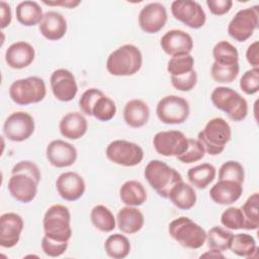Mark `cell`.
Instances as JSON below:
<instances>
[{"label": "cell", "mask_w": 259, "mask_h": 259, "mask_svg": "<svg viewBox=\"0 0 259 259\" xmlns=\"http://www.w3.org/2000/svg\"><path fill=\"white\" fill-rule=\"evenodd\" d=\"M46 156L51 165L56 168L72 166L77 160L76 148L63 140H54L47 146Z\"/></svg>", "instance_id": "obj_18"}, {"label": "cell", "mask_w": 259, "mask_h": 259, "mask_svg": "<svg viewBox=\"0 0 259 259\" xmlns=\"http://www.w3.org/2000/svg\"><path fill=\"white\" fill-rule=\"evenodd\" d=\"M50 85L55 98L62 102L73 100L78 92L75 76L67 69L55 70L51 75Z\"/></svg>", "instance_id": "obj_15"}, {"label": "cell", "mask_w": 259, "mask_h": 259, "mask_svg": "<svg viewBox=\"0 0 259 259\" xmlns=\"http://www.w3.org/2000/svg\"><path fill=\"white\" fill-rule=\"evenodd\" d=\"M234 234L219 226L212 227L206 233V243L209 249L224 252L230 249Z\"/></svg>", "instance_id": "obj_34"}, {"label": "cell", "mask_w": 259, "mask_h": 259, "mask_svg": "<svg viewBox=\"0 0 259 259\" xmlns=\"http://www.w3.org/2000/svg\"><path fill=\"white\" fill-rule=\"evenodd\" d=\"M205 3L210 13L217 16L227 14L233 6L232 0H206Z\"/></svg>", "instance_id": "obj_47"}, {"label": "cell", "mask_w": 259, "mask_h": 259, "mask_svg": "<svg viewBox=\"0 0 259 259\" xmlns=\"http://www.w3.org/2000/svg\"><path fill=\"white\" fill-rule=\"evenodd\" d=\"M35 123L33 117L24 111L11 113L4 121L3 132L6 138L12 142H23L34 133Z\"/></svg>", "instance_id": "obj_13"}, {"label": "cell", "mask_w": 259, "mask_h": 259, "mask_svg": "<svg viewBox=\"0 0 259 259\" xmlns=\"http://www.w3.org/2000/svg\"><path fill=\"white\" fill-rule=\"evenodd\" d=\"M90 220L93 226L100 232L109 233L115 229L116 220L111 210L103 204H97L91 209Z\"/></svg>", "instance_id": "obj_32"}, {"label": "cell", "mask_w": 259, "mask_h": 259, "mask_svg": "<svg viewBox=\"0 0 259 259\" xmlns=\"http://www.w3.org/2000/svg\"><path fill=\"white\" fill-rule=\"evenodd\" d=\"M246 60L252 68H259V42L255 40L246 51Z\"/></svg>", "instance_id": "obj_48"}, {"label": "cell", "mask_w": 259, "mask_h": 259, "mask_svg": "<svg viewBox=\"0 0 259 259\" xmlns=\"http://www.w3.org/2000/svg\"><path fill=\"white\" fill-rule=\"evenodd\" d=\"M103 94L104 93L97 88H89L85 90L79 99V107L81 111L86 115L92 116V108L97 99Z\"/></svg>", "instance_id": "obj_45"}, {"label": "cell", "mask_w": 259, "mask_h": 259, "mask_svg": "<svg viewBox=\"0 0 259 259\" xmlns=\"http://www.w3.org/2000/svg\"><path fill=\"white\" fill-rule=\"evenodd\" d=\"M190 113L188 101L177 95H167L161 98L156 107L159 120L165 124H180L186 121Z\"/></svg>", "instance_id": "obj_9"}, {"label": "cell", "mask_w": 259, "mask_h": 259, "mask_svg": "<svg viewBox=\"0 0 259 259\" xmlns=\"http://www.w3.org/2000/svg\"><path fill=\"white\" fill-rule=\"evenodd\" d=\"M230 250L239 257L252 258L257 255L258 248L255 239L251 235L239 233L233 236Z\"/></svg>", "instance_id": "obj_31"}, {"label": "cell", "mask_w": 259, "mask_h": 259, "mask_svg": "<svg viewBox=\"0 0 259 259\" xmlns=\"http://www.w3.org/2000/svg\"><path fill=\"white\" fill-rule=\"evenodd\" d=\"M194 59L193 57L188 55H181L171 57L167 64V71L170 76H179L186 74L193 70Z\"/></svg>", "instance_id": "obj_40"}, {"label": "cell", "mask_w": 259, "mask_h": 259, "mask_svg": "<svg viewBox=\"0 0 259 259\" xmlns=\"http://www.w3.org/2000/svg\"><path fill=\"white\" fill-rule=\"evenodd\" d=\"M168 198L178 208L188 210L196 203V192L194 188L183 180L176 183L169 192Z\"/></svg>", "instance_id": "obj_27"}, {"label": "cell", "mask_w": 259, "mask_h": 259, "mask_svg": "<svg viewBox=\"0 0 259 259\" xmlns=\"http://www.w3.org/2000/svg\"><path fill=\"white\" fill-rule=\"evenodd\" d=\"M16 19L24 26L39 24L44 18L40 5L36 1H22L16 6Z\"/></svg>", "instance_id": "obj_29"}, {"label": "cell", "mask_w": 259, "mask_h": 259, "mask_svg": "<svg viewBox=\"0 0 259 259\" xmlns=\"http://www.w3.org/2000/svg\"><path fill=\"white\" fill-rule=\"evenodd\" d=\"M142 65L141 51L131 44L117 48L106 60V70L113 76H132L140 71Z\"/></svg>", "instance_id": "obj_2"}, {"label": "cell", "mask_w": 259, "mask_h": 259, "mask_svg": "<svg viewBox=\"0 0 259 259\" xmlns=\"http://www.w3.org/2000/svg\"><path fill=\"white\" fill-rule=\"evenodd\" d=\"M259 23V6L254 5L248 8L239 10L232 18L228 25L229 35L239 41L243 42L250 38Z\"/></svg>", "instance_id": "obj_10"}, {"label": "cell", "mask_w": 259, "mask_h": 259, "mask_svg": "<svg viewBox=\"0 0 259 259\" xmlns=\"http://www.w3.org/2000/svg\"><path fill=\"white\" fill-rule=\"evenodd\" d=\"M120 200L128 206H140L147 200L144 185L137 180H127L119 188Z\"/></svg>", "instance_id": "obj_28"}, {"label": "cell", "mask_w": 259, "mask_h": 259, "mask_svg": "<svg viewBox=\"0 0 259 259\" xmlns=\"http://www.w3.org/2000/svg\"><path fill=\"white\" fill-rule=\"evenodd\" d=\"M240 88L247 95H253L259 90V68L247 70L240 79Z\"/></svg>", "instance_id": "obj_43"}, {"label": "cell", "mask_w": 259, "mask_h": 259, "mask_svg": "<svg viewBox=\"0 0 259 259\" xmlns=\"http://www.w3.org/2000/svg\"><path fill=\"white\" fill-rule=\"evenodd\" d=\"M105 155L109 161L123 167L137 166L144 159L142 147L125 140H115L109 143Z\"/></svg>", "instance_id": "obj_11"}, {"label": "cell", "mask_w": 259, "mask_h": 259, "mask_svg": "<svg viewBox=\"0 0 259 259\" xmlns=\"http://www.w3.org/2000/svg\"><path fill=\"white\" fill-rule=\"evenodd\" d=\"M210 100L215 108L228 114L233 121H241L248 114L247 100L230 87H215L210 94Z\"/></svg>", "instance_id": "obj_7"}, {"label": "cell", "mask_w": 259, "mask_h": 259, "mask_svg": "<svg viewBox=\"0 0 259 259\" xmlns=\"http://www.w3.org/2000/svg\"><path fill=\"white\" fill-rule=\"evenodd\" d=\"M45 236L58 242H69L72 237L71 213L63 204H53L42 219Z\"/></svg>", "instance_id": "obj_5"}, {"label": "cell", "mask_w": 259, "mask_h": 259, "mask_svg": "<svg viewBox=\"0 0 259 259\" xmlns=\"http://www.w3.org/2000/svg\"><path fill=\"white\" fill-rule=\"evenodd\" d=\"M205 155V150L198 140L188 139V147L185 152L176 157L181 163L190 164L201 160Z\"/></svg>", "instance_id": "obj_42"}, {"label": "cell", "mask_w": 259, "mask_h": 259, "mask_svg": "<svg viewBox=\"0 0 259 259\" xmlns=\"http://www.w3.org/2000/svg\"><path fill=\"white\" fill-rule=\"evenodd\" d=\"M160 46L169 56L188 55L193 49V39L189 33L181 29H171L161 37Z\"/></svg>", "instance_id": "obj_17"}, {"label": "cell", "mask_w": 259, "mask_h": 259, "mask_svg": "<svg viewBox=\"0 0 259 259\" xmlns=\"http://www.w3.org/2000/svg\"><path fill=\"white\" fill-rule=\"evenodd\" d=\"M221 223L224 227L230 230H248V225L241 207H228L221 215Z\"/></svg>", "instance_id": "obj_37"}, {"label": "cell", "mask_w": 259, "mask_h": 259, "mask_svg": "<svg viewBox=\"0 0 259 259\" xmlns=\"http://www.w3.org/2000/svg\"><path fill=\"white\" fill-rule=\"evenodd\" d=\"M244 178V167L238 161H227L219 169V180H232L243 184Z\"/></svg>", "instance_id": "obj_41"}, {"label": "cell", "mask_w": 259, "mask_h": 259, "mask_svg": "<svg viewBox=\"0 0 259 259\" xmlns=\"http://www.w3.org/2000/svg\"><path fill=\"white\" fill-rule=\"evenodd\" d=\"M0 14H1V28L4 29L11 23V19H12L10 5L5 1L0 2Z\"/></svg>", "instance_id": "obj_49"}, {"label": "cell", "mask_w": 259, "mask_h": 259, "mask_svg": "<svg viewBox=\"0 0 259 259\" xmlns=\"http://www.w3.org/2000/svg\"><path fill=\"white\" fill-rule=\"evenodd\" d=\"M59 130L64 138L69 140H79L86 134L88 122L81 112L72 111L62 117L59 123Z\"/></svg>", "instance_id": "obj_24"}, {"label": "cell", "mask_w": 259, "mask_h": 259, "mask_svg": "<svg viewBox=\"0 0 259 259\" xmlns=\"http://www.w3.org/2000/svg\"><path fill=\"white\" fill-rule=\"evenodd\" d=\"M231 126L223 117H213L208 120L197 136V140L203 146L205 153L211 156L220 155L231 141Z\"/></svg>", "instance_id": "obj_4"}, {"label": "cell", "mask_w": 259, "mask_h": 259, "mask_svg": "<svg viewBox=\"0 0 259 259\" xmlns=\"http://www.w3.org/2000/svg\"><path fill=\"white\" fill-rule=\"evenodd\" d=\"M171 13L186 26L198 29L205 24L206 15L201 5L191 0H175L171 3Z\"/></svg>", "instance_id": "obj_12"}, {"label": "cell", "mask_w": 259, "mask_h": 259, "mask_svg": "<svg viewBox=\"0 0 259 259\" xmlns=\"http://www.w3.org/2000/svg\"><path fill=\"white\" fill-rule=\"evenodd\" d=\"M56 188L59 195L67 201H76L85 192L86 184L81 175L68 171L60 174L56 180Z\"/></svg>", "instance_id": "obj_19"}, {"label": "cell", "mask_w": 259, "mask_h": 259, "mask_svg": "<svg viewBox=\"0 0 259 259\" xmlns=\"http://www.w3.org/2000/svg\"><path fill=\"white\" fill-rule=\"evenodd\" d=\"M168 232L179 245L188 249H199L206 240L204 229L187 217L173 220L169 224Z\"/></svg>", "instance_id": "obj_6"}, {"label": "cell", "mask_w": 259, "mask_h": 259, "mask_svg": "<svg viewBox=\"0 0 259 259\" xmlns=\"http://www.w3.org/2000/svg\"><path fill=\"white\" fill-rule=\"evenodd\" d=\"M47 95L45 81L37 76H30L14 81L9 87L11 100L18 105L38 103Z\"/></svg>", "instance_id": "obj_8"}, {"label": "cell", "mask_w": 259, "mask_h": 259, "mask_svg": "<svg viewBox=\"0 0 259 259\" xmlns=\"http://www.w3.org/2000/svg\"><path fill=\"white\" fill-rule=\"evenodd\" d=\"M168 18L165 6L160 2L145 5L139 13V25L146 33H157L166 24Z\"/></svg>", "instance_id": "obj_16"}, {"label": "cell", "mask_w": 259, "mask_h": 259, "mask_svg": "<svg viewBox=\"0 0 259 259\" xmlns=\"http://www.w3.org/2000/svg\"><path fill=\"white\" fill-rule=\"evenodd\" d=\"M67 20L60 12L51 10L44 14L38 29L41 35L49 40H59L67 32Z\"/></svg>", "instance_id": "obj_23"}, {"label": "cell", "mask_w": 259, "mask_h": 259, "mask_svg": "<svg viewBox=\"0 0 259 259\" xmlns=\"http://www.w3.org/2000/svg\"><path fill=\"white\" fill-rule=\"evenodd\" d=\"M258 203L259 194L258 192H254L246 199V201L241 207L248 225V230H257L259 227Z\"/></svg>", "instance_id": "obj_39"}, {"label": "cell", "mask_w": 259, "mask_h": 259, "mask_svg": "<svg viewBox=\"0 0 259 259\" xmlns=\"http://www.w3.org/2000/svg\"><path fill=\"white\" fill-rule=\"evenodd\" d=\"M217 169L209 163H202L187 171V178L191 185L198 189L206 188L215 178Z\"/></svg>", "instance_id": "obj_30"}, {"label": "cell", "mask_w": 259, "mask_h": 259, "mask_svg": "<svg viewBox=\"0 0 259 259\" xmlns=\"http://www.w3.org/2000/svg\"><path fill=\"white\" fill-rule=\"evenodd\" d=\"M69 242H58L44 236L41 239V249L49 257H59L65 253Z\"/></svg>", "instance_id": "obj_46"}, {"label": "cell", "mask_w": 259, "mask_h": 259, "mask_svg": "<svg viewBox=\"0 0 259 259\" xmlns=\"http://www.w3.org/2000/svg\"><path fill=\"white\" fill-rule=\"evenodd\" d=\"M200 257H201V258H202V257H214V258H219V257H222V258H224L225 256L222 254V252H221V251H217V250L210 249L209 251H207V252L203 253V254H202Z\"/></svg>", "instance_id": "obj_51"}, {"label": "cell", "mask_w": 259, "mask_h": 259, "mask_svg": "<svg viewBox=\"0 0 259 259\" xmlns=\"http://www.w3.org/2000/svg\"><path fill=\"white\" fill-rule=\"evenodd\" d=\"M214 62L222 65H234L239 63V53L235 46L227 40H221L212 49Z\"/></svg>", "instance_id": "obj_35"}, {"label": "cell", "mask_w": 259, "mask_h": 259, "mask_svg": "<svg viewBox=\"0 0 259 259\" xmlns=\"http://www.w3.org/2000/svg\"><path fill=\"white\" fill-rule=\"evenodd\" d=\"M150 186L163 198H168L172 187L183 180L181 174L161 160H151L144 171Z\"/></svg>", "instance_id": "obj_3"}, {"label": "cell", "mask_w": 259, "mask_h": 259, "mask_svg": "<svg viewBox=\"0 0 259 259\" xmlns=\"http://www.w3.org/2000/svg\"><path fill=\"white\" fill-rule=\"evenodd\" d=\"M170 80L172 86L175 89L183 92H188L195 87L197 83V74L196 71L193 69L192 71L183 75L170 76Z\"/></svg>", "instance_id": "obj_44"}, {"label": "cell", "mask_w": 259, "mask_h": 259, "mask_svg": "<svg viewBox=\"0 0 259 259\" xmlns=\"http://www.w3.org/2000/svg\"><path fill=\"white\" fill-rule=\"evenodd\" d=\"M40 170L32 161L24 160L15 164L8 180V191L19 202L32 201L37 193V185L40 181Z\"/></svg>", "instance_id": "obj_1"}, {"label": "cell", "mask_w": 259, "mask_h": 259, "mask_svg": "<svg viewBox=\"0 0 259 259\" xmlns=\"http://www.w3.org/2000/svg\"><path fill=\"white\" fill-rule=\"evenodd\" d=\"M44 4L49 6H63L68 9H72L81 4L80 0H60V1H42Z\"/></svg>", "instance_id": "obj_50"}, {"label": "cell", "mask_w": 259, "mask_h": 259, "mask_svg": "<svg viewBox=\"0 0 259 259\" xmlns=\"http://www.w3.org/2000/svg\"><path fill=\"white\" fill-rule=\"evenodd\" d=\"M239 63L234 65H222L213 62L210 69V75L215 82L228 84L236 80V78L239 75Z\"/></svg>", "instance_id": "obj_36"}, {"label": "cell", "mask_w": 259, "mask_h": 259, "mask_svg": "<svg viewBox=\"0 0 259 259\" xmlns=\"http://www.w3.org/2000/svg\"><path fill=\"white\" fill-rule=\"evenodd\" d=\"M144 214L136 206L126 205L121 207L116 215V224L119 231L127 235L140 232L144 227Z\"/></svg>", "instance_id": "obj_25"}, {"label": "cell", "mask_w": 259, "mask_h": 259, "mask_svg": "<svg viewBox=\"0 0 259 259\" xmlns=\"http://www.w3.org/2000/svg\"><path fill=\"white\" fill-rule=\"evenodd\" d=\"M24 223L15 212H5L0 217V246L13 248L19 242Z\"/></svg>", "instance_id": "obj_20"}, {"label": "cell", "mask_w": 259, "mask_h": 259, "mask_svg": "<svg viewBox=\"0 0 259 259\" xmlns=\"http://www.w3.org/2000/svg\"><path fill=\"white\" fill-rule=\"evenodd\" d=\"M150 118V108L142 99H132L123 108V119L125 123L134 128L144 126Z\"/></svg>", "instance_id": "obj_26"}, {"label": "cell", "mask_w": 259, "mask_h": 259, "mask_svg": "<svg viewBox=\"0 0 259 259\" xmlns=\"http://www.w3.org/2000/svg\"><path fill=\"white\" fill-rule=\"evenodd\" d=\"M35 51L33 47L26 41H16L8 47L5 52V61L12 69H24L34 60Z\"/></svg>", "instance_id": "obj_21"}, {"label": "cell", "mask_w": 259, "mask_h": 259, "mask_svg": "<svg viewBox=\"0 0 259 259\" xmlns=\"http://www.w3.org/2000/svg\"><path fill=\"white\" fill-rule=\"evenodd\" d=\"M116 113V105L114 101L105 94L101 95L92 108V116L100 121L111 120Z\"/></svg>", "instance_id": "obj_38"}, {"label": "cell", "mask_w": 259, "mask_h": 259, "mask_svg": "<svg viewBox=\"0 0 259 259\" xmlns=\"http://www.w3.org/2000/svg\"><path fill=\"white\" fill-rule=\"evenodd\" d=\"M243 193V184L232 180H219L209 190L213 202L230 205L236 202Z\"/></svg>", "instance_id": "obj_22"}, {"label": "cell", "mask_w": 259, "mask_h": 259, "mask_svg": "<svg viewBox=\"0 0 259 259\" xmlns=\"http://www.w3.org/2000/svg\"><path fill=\"white\" fill-rule=\"evenodd\" d=\"M156 152L164 157H178L188 147V138L180 131H163L153 138Z\"/></svg>", "instance_id": "obj_14"}, {"label": "cell", "mask_w": 259, "mask_h": 259, "mask_svg": "<svg viewBox=\"0 0 259 259\" xmlns=\"http://www.w3.org/2000/svg\"><path fill=\"white\" fill-rule=\"evenodd\" d=\"M104 250L110 258L122 259L130 254L131 243L124 235L115 233L108 236L105 240Z\"/></svg>", "instance_id": "obj_33"}]
</instances>
